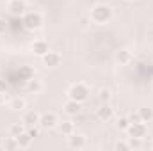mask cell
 Segmentation results:
<instances>
[{"mask_svg":"<svg viewBox=\"0 0 153 151\" xmlns=\"http://www.w3.org/2000/svg\"><path fill=\"white\" fill-rule=\"evenodd\" d=\"M111 18H112V9L105 4H96L89 13V20L96 25H103V23L111 21Z\"/></svg>","mask_w":153,"mask_h":151,"instance_id":"6da1fadb","label":"cell"},{"mask_svg":"<svg viewBox=\"0 0 153 151\" xmlns=\"http://www.w3.org/2000/svg\"><path fill=\"white\" fill-rule=\"evenodd\" d=\"M68 96H70V100H75L78 103H82V101H85L87 96H89V87H87L85 84H82V82L73 84V85L70 87V91H68Z\"/></svg>","mask_w":153,"mask_h":151,"instance_id":"7a4b0ae2","label":"cell"},{"mask_svg":"<svg viewBox=\"0 0 153 151\" xmlns=\"http://www.w3.org/2000/svg\"><path fill=\"white\" fill-rule=\"evenodd\" d=\"M41 23H43V18H41L39 13H27L22 20V25L27 30H36V29L41 27Z\"/></svg>","mask_w":153,"mask_h":151,"instance_id":"3957f363","label":"cell"},{"mask_svg":"<svg viewBox=\"0 0 153 151\" xmlns=\"http://www.w3.org/2000/svg\"><path fill=\"white\" fill-rule=\"evenodd\" d=\"M128 135L130 137H137V139H144L146 137V133H148V126H146V123H132L130 126H128Z\"/></svg>","mask_w":153,"mask_h":151,"instance_id":"277c9868","label":"cell"},{"mask_svg":"<svg viewBox=\"0 0 153 151\" xmlns=\"http://www.w3.org/2000/svg\"><path fill=\"white\" fill-rule=\"evenodd\" d=\"M55 124H57V115L53 112L41 114V117H39V126H41L43 130H50V128H53Z\"/></svg>","mask_w":153,"mask_h":151,"instance_id":"5b68a950","label":"cell"},{"mask_svg":"<svg viewBox=\"0 0 153 151\" xmlns=\"http://www.w3.org/2000/svg\"><path fill=\"white\" fill-rule=\"evenodd\" d=\"M25 0H9L7 2V9L13 16H20L23 11H25Z\"/></svg>","mask_w":153,"mask_h":151,"instance_id":"8992f818","label":"cell"},{"mask_svg":"<svg viewBox=\"0 0 153 151\" xmlns=\"http://www.w3.org/2000/svg\"><path fill=\"white\" fill-rule=\"evenodd\" d=\"M43 62H45V66H48V68H57V66L61 64V55H59L57 52H50V50H48V53L43 55Z\"/></svg>","mask_w":153,"mask_h":151,"instance_id":"52a82bcc","label":"cell"},{"mask_svg":"<svg viewBox=\"0 0 153 151\" xmlns=\"http://www.w3.org/2000/svg\"><path fill=\"white\" fill-rule=\"evenodd\" d=\"M68 144H70V148H73V150H82V148L85 146V137H84V135H78V133H71V135L68 137Z\"/></svg>","mask_w":153,"mask_h":151,"instance_id":"ba28073f","label":"cell"},{"mask_svg":"<svg viewBox=\"0 0 153 151\" xmlns=\"http://www.w3.org/2000/svg\"><path fill=\"white\" fill-rule=\"evenodd\" d=\"M30 48H32V52H34L38 57H43L45 53H48V43H46V41H43V39L34 41Z\"/></svg>","mask_w":153,"mask_h":151,"instance_id":"9c48e42d","label":"cell"},{"mask_svg":"<svg viewBox=\"0 0 153 151\" xmlns=\"http://www.w3.org/2000/svg\"><path fill=\"white\" fill-rule=\"evenodd\" d=\"M39 117H41L39 112L30 110V112H27L23 115V123H25V126H36V124H39Z\"/></svg>","mask_w":153,"mask_h":151,"instance_id":"30bf717a","label":"cell"},{"mask_svg":"<svg viewBox=\"0 0 153 151\" xmlns=\"http://www.w3.org/2000/svg\"><path fill=\"white\" fill-rule=\"evenodd\" d=\"M96 115H98V119L100 121H109V119H112V115H114V112H112V109L105 103L102 109H98V112H96Z\"/></svg>","mask_w":153,"mask_h":151,"instance_id":"8fae6325","label":"cell"},{"mask_svg":"<svg viewBox=\"0 0 153 151\" xmlns=\"http://www.w3.org/2000/svg\"><path fill=\"white\" fill-rule=\"evenodd\" d=\"M130 61H132V53H130L128 50H119V52L116 53V62H117V64L125 66V64H128Z\"/></svg>","mask_w":153,"mask_h":151,"instance_id":"7c38bea8","label":"cell"},{"mask_svg":"<svg viewBox=\"0 0 153 151\" xmlns=\"http://www.w3.org/2000/svg\"><path fill=\"white\" fill-rule=\"evenodd\" d=\"M59 132H61L62 135L70 137L71 133H75V124H73L71 121H62V123L59 124Z\"/></svg>","mask_w":153,"mask_h":151,"instance_id":"4fadbf2b","label":"cell"},{"mask_svg":"<svg viewBox=\"0 0 153 151\" xmlns=\"http://www.w3.org/2000/svg\"><path fill=\"white\" fill-rule=\"evenodd\" d=\"M64 110L70 114V115H76V114L82 110V105H80L78 101H75V100H70V101L64 105Z\"/></svg>","mask_w":153,"mask_h":151,"instance_id":"5bb4252c","label":"cell"},{"mask_svg":"<svg viewBox=\"0 0 153 151\" xmlns=\"http://www.w3.org/2000/svg\"><path fill=\"white\" fill-rule=\"evenodd\" d=\"M16 141H18V146H20V148H29V146L32 144V137L29 135V132L20 133V135L16 137Z\"/></svg>","mask_w":153,"mask_h":151,"instance_id":"9a60e30c","label":"cell"},{"mask_svg":"<svg viewBox=\"0 0 153 151\" xmlns=\"http://www.w3.org/2000/svg\"><path fill=\"white\" fill-rule=\"evenodd\" d=\"M137 112L141 115V121H143V123H150L153 119V109H150V107H143V109H139Z\"/></svg>","mask_w":153,"mask_h":151,"instance_id":"2e32d148","label":"cell"},{"mask_svg":"<svg viewBox=\"0 0 153 151\" xmlns=\"http://www.w3.org/2000/svg\"><path fill=\"white\" fill-rule=\"evenodd\" d=\"M27 91H29V93H34V94L39 93V91H41V82H39L38 78L32 76L30 80H27Z\"/></svg>","mask_w":153,"mask_h":151,"instance_id":"e0dca14e","label":"cell"},{"mask_svg":"<svg viewBox=\"0 0 153 151\" xmlns=\"http://www.w3.org/2000/svg\"><path fill=\"white\" fill-rule=\"evenodd\" d=\"M18 75H20V78H22L23 82H27V80H30V78L34 76V71H32L30 66H22L20 71H18Z\"/></svg>","mask_w":153,"mask_h":151,"instance_id":"ac0fdd59","label":"cell"},{"mask_svg":"<svg viewBox=\"0 0 153 151\" xmlns=\"http://www.w3.org/2000/svg\"><path fill=\"white\" fill-rule=\"evenodd\" d=\"M25 132V123H14V124H11V128H9V133L13 135V137H18L20 133H23Z\"/></svg>","mask_w":153,"mask_h":151,"instance_id":"d6986e66","label":"cell"},{"mask_svg":"<svg viewBox=\"0 0 153 151\" xmlns=\"http://www.w3.org/2000/svg\"><path fill=\"white\" fill-rule=\"evenodd\" d=\"M9 107L13 110H23L25 109V100L23 98H13L11 103H9Z\"/></svg>","mask_w":153,"mask_h":151,"instance_id":"ffe728a7","label":"cell"},{"mask_svg":"<svg viewBox=\"0 0 153 151\" xmlns=\"http://www.w3.org/2000/svg\"><path fill=\"white\" fill-rule=\"evenodd\" d=\"M4 148H5V150H16V148H20V146H18L16 137H13V135H11V137H7V139L4 141Z\"/></svg>","mask_w":153,"mask_h":151,"instance_id":"44dd1931","label":"cell"},{"mask_svg":"<svg viewBox=\"0 0 153 151\" xmlns=\"http://www.w3.org/2000/svg\"><path fill=\"white\" fill-rule=\"evenodd\" d=\"M128 126H130V119L128 117H119L116 121V128L117 130H128Z\"/></svg>","mask_w":153,"mask_h":151,"instance_id":"7402d4cb","label":"cell"},{"mask_svg":"<svg viewBox=\"0 0 153 151\" xmlns=\"http://www.w3.org/2000/svg\"><path fill=\"white\" fill-rule=\"evenodd\" d=\"M100 100H102L103 103H107V101L111 100V91H107V89H102V91H100Z\"/></svg>","mask_w":153,"mask_h":151,"instance_id":"603a6c76","label":"cell"},{"mask_svg":"<svg viewBox=\"0 0 153 151\" xmlns=\"http://www.w3.org/2000/svg\"><path fill=\"white\" fill-rule=\"evenodd\" d=\"M141 141H143V139L130 137V141H128V146H130V148H141Z\"/></svg>","mask_w":153,"mask_h":151,"instance_id":"cb8c5ba5","label":"cell"},{"mask_svg":"<svg viewBox=\"0 0 153 151\" xmlns=\"http://www.w3.org/2000/svg\"><path fill=\"white\" fill-rule=\"evenodd\" d=\"M128 119H130V124H132V123H141V115H139V112H132L130 115H128Z\"/></svg>","mask_w":153,"mask_h":151,"instance_id":"d4e9b609","label":"cell"},{"mask_svg":"<svg viewBox=\"0 0 153 151\" xmlns=\"http://www.w3.org/2000/svg\"><path fill=\"white\" fill-rule=\"evenodd\" d=\"M27 132H29V135H30L32 139H34V137H39V128H38V124H36V126H30Z\"/></svg>","mask_w":153,"mask_h":151,"instance_id":"484cf974","label":"cell"},{"mask_svg":"<svg viewBox=\"0 0 153 151\" xmlns=\"http://www.w3.org/2000/svg\"><path fill=\"white\" fill-rule=\"evenodd\" d=\"M116 150L117 151H128L130 150V146H128V142H123V141H121V142L116 144Z\"/></svg>","mask_w":153,"mask_h":151,"instance_id":"4316f807","label":"cell"},{"mask_svg":"<svg viewBox=\"0 0 153 151\" xmlns=\"http://www.w3.org/2000/svg\"><path fill=\"white\" fill-rule=\"evenodd\" d=\"M5 30H7V21L0 18V36H2V34H5Z\"/></svg>","mask_w":153,"mask_h":151,"instance_id":"83f0119b","label":"cell"},{"mask_svg":"<svg viewBox=\"0 0 153 151\" xmlns=\"http://www.w3.org/2000/svg\"><path fill=\"white\" fill-rule=\"evenodd\" d=\"M5 89H7V84H5V80H0V93H4V94H5Z\"/></svg>","mask_w":153,"mask_h":151,"instance_id":"f1b7e54d","label":"cell"},{"mask_svg":"<svg viewBox=\"0 0 153 151\" xmlns=\"http://www.w3.org/2000/svg\"><path fill=\"white\" fill-rule=\"evenodd\" d=\"M4 103V93H0V105Z\"/></svg>","mask_w":153,"mask_h":151,"instance_id":"f546056e","label":"cell"},{"mask_svg":"<svg viewBox=\"0 0 153 151\" xmlns=\"http://www.w3.org/2000/svg\"><path fill=\"white\" fill-rule=\"evenodd\" d=\"M152 148H153V144H152Z\"/></svg>","mask_w":153,"mask_h":151,"instance_id":"4dcf8cb0","label":"cell"}]
</instances>
